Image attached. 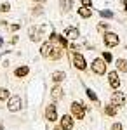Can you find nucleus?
<instances>
[{"instance_id": "5701e85b", "label": "nucleus", "mask_w": 127, "mask_h": 130, "mask_svg": "<svg viewBox=\"0 0 127 130\" xmlns=\"http://www.w3.org/2000/svg\"><path fill=\"white\" fill-rule=\"evenodd\" d=\"M5 12H10V4L9 2L0 4V14H5Z\"/></svg>"}, {"instance_id": "a211bd4d", "label": "nucleus", "mask_w": 127, "mask_h": 130, "mask_svg": "<svg viewBox=\"0 0 127 130\" xmlns=\"http://www.w3.org/2000/svg\"><path fill=\"white\" fill-rule=\"evenodd\" d=\"M115 66H117V71L120 73H127V59H117L115 61Z\"/></svg>"}, {"instance_id": "f704fd0d", "label": "nucleus", "mask_w": 127, "mask_h": 130, "mask_svg": "<svg viewBox=\"0 0 127 130\" xmlns=\"http://www.w3.org/2000/svg\"><path fill=\"white\" fill-rule=\"evenodd\" d=\"M2 43H4V40H2V37H0V47H2Z\"/></svg>"}, {"instance_id": "f8f14e48", "label": "nucleus", "mask_w": 127, "mask_h": 130, "mask_svg": "<svg viewBox=\"0 0 127 130\" xmlns=\"http://www.w3.org/2000/svg\"><path fill=\"white\" fill-rule=\"evenodd\" d=\"M63 92H65V90L61 89V85H59V83H54V87H52V90H50V97H52L54 101L63 99V95H65Z\"/></svg>"}, {"instance_id": "2eb2a0df", "label": "nucleus", "mask_w": 127, "mask_h": 130, "mask_svg": "<svg viewBox=\"0 0 127 130\" xmlns=\"http://www.w3.org/2000/svg\"><path fill=\"white\" fill-rule=\"evenodd\" d=\"M30 73V66H19V68H16V71H14V75H16V78H24L26 75Z\"/></svg>"}, {"instance_id": "0eeeda50", "label": "nucleus", "mask_w": 127, "mask_h": 130, "mask_svg": "<svg viewBox=\"0 0 127 130\" xmlns=\"http://www.w3.org/2000/svg\"><path fill=\"white\" fill-rule=\"evenodd\" d=\"M44 28L45 26H31L28 30V35H30V38H31V42H40L42 40V37H44Z\"/></svg>"}, {"instance_id": "423d86ee", "label": "nucleus", "mask_w": 127, "mask_h": 130, "mask_svg": "<svg viewBox=\"0 0 127 130\" xmlns=\"http://www.w3.org/2000/svg\"><path fill=\"white\" fill-rule=\"evenodd\" d=\"M125 102H127V97H125V94L124 92H120V90H115L113 94H111V104H115V106H125Z\"/></svg>"}, {"instance_id": "c9c22d12", "label": "nucleus", "mask_w": 127, "mask_h": 130, "mask_svg": "<svg viewBox=\"0 0 127 130\" xmlns=\"http://www.w3.org/2000/svg\"><path fill=\"white\" fill-rule=\"evenodd\" d=\"M0 130H5V128H4V125H2V123H0Z\"/></svg>"}, {"instance_id": "dca6fc26", "label": "nucleus", "mask_w": 127, "mask_h": 130, "mask_svg": "<svg viewBox=\"0 0 127 130\" xmlns=\"http://www.w3.org/2000/svg\"><path fill=\"white\" fill-rule=\"evenodd\" d=\"M73 2L75 0H59V7H61L63 12H70L73 9Z\"/></svg>"}, {"instance_id": "aec40b11", "label": "nucleus", "mask_w": 127, "mask_h": 130, "mask_svg": "<svg viewBox=\"0 0 127 130\" xmlns=\"http://www.w3.org/2000/svg\"><path fill=\"white\" fill-rule=\"evenodd\" d=\"M65 78H66V73H65V71H54V73H52V82H54V83H61Z\"/></svg>"}, {"instance_id": "9b49d317", "label": "nucleus", "mask_w": 127, "mask_h": 130, "mask_svg": "<svg viewBox=\"0 0 127 130\" xmlns=\"http://www.w3.org/2000/svg\"><path fill=\"white\" fill-rule=\"evenodd\" d=\"M45 118L49 121H56L58 120V111H56V104H49L45 108Z\"/></svg>"}, {"instance_id": "ddd939ff", "label": "nucleus", "mask_w": 127, "mask_h": 130, "mask_svg": "<svg viewBox=\"0 0 127 130\" xmlns=\"http://www.w3.org/2000/svg\"><path fill=\"white\" fill-rule=\"evenodd\" d=\"M61 127H63L65 130H71L73 128V120H71L70 115H63V116H61Z\"/></svg>"}, {"instance_id": "1a4fd4ad", "label": "nucleus", "mask_w": 127, "mask_h": 130, "mask_svg": "<svg viewBox=\"0 0 127 130\" xmlns=\"http://www.w3.org/2000/svg\"><path fill=\"white\" fill-rule=\"evenodd\" d=\"M108 85L111 87V89L117 90L120 87V78H118V71H110L108 73Z\"/></svg>"}, {"instance_id": "a878e982", "label": "nucleus", "mask_w": 127, "mask_h": 130, "mask_svg": "<svg viewBox=\"0 0 127 130\" xmlns=\"http://www.w3.org/2000/svg\"><path fill=\"white\" fill-rule=\"evenodd\" d=\"M42 12H44V7H42V5H35V7L31 9V14H33V16H40Z\"/></svg>"}, {"instance_id": "4be33fe9", "label": "nucleus", "mask_w": 127, "mask_h": 130, "mask_svg": "<svg viewBox=\"0 0 127 130\" xmlns=\"http://www.w3.org/2000/svg\"><path fill=\"white\" fill-rule=\"evenodd\" d=\"M101 57H103V61H105V62H111V61H113V56H111V52H108V50H105V52H103V54H101Z\"/></svg>"}, {"instance_id": "393cba45", "label": "nucleus", "mask_w": 127, "mask_h": 130, "mask_svg": "<svg viewBox=\"0 0 127 130\" xmlns=\"http://www.w3.org/2000/svg\"><path fill=\"white\" fill-rule=\"evenodd\" d=\"M9 97H10L9 90L7 89H0V101H5V99H9Z\"/></svg>"}, {"instance_id": "bb28decb", "label": "nucleus", "mask_w": 127, "mask_h": 130, "mask_svg": "<svg viewBox=\"0 0 127 130\" xmlns=\"http://www.w3.org/2000/svg\"><path fill=\"white\" fill-rule=\"evenodd\" d=\"M96 28H98V31H108L110 30V24H108V23H98Z\"/></svg>"}, {"instance_id": "9d476101", "label": "nucleus", "mask_w": 127, "mask_h": 130, "mask_svg": "<svg viewBox=\"0 0 127 130\" xmlns=\"http://www.w3.org/2000/svg\"><path fill=\"white\" fill-rule=\"evenodd\" d=\"M52 47H54V43H52L50 40L44 42V43L40 45V56H42V57H45V59H49L50 52H52Z\"/></svg>"}, {"instance_id": "7c9ffc66", "label": "nucleus", "mask_w": 127, "mask_h": 130, "mask_svg": "<svg viewBox=\"0 0 127 130\" xmlns=\"http://www.w3.org/2000/svg\"><path fill=\"white\" fill-rule=\"evenodd\" d=\"M19 28H21V24H19V23H16V24H12V26H10V30H12V31H18Z\"/></svg>"}, {"instance_id": "cd10ccee", "label": "nucleus", "mask_w": 127, "mask_h": 130, "mask_svg": "<svg viewBox=\"0 0 127 130\" xmlns=\"http://www.w3.org/2000/svg\"><path fill=\"white\" fill-rule=\"evenodd\" d=\"M85 92H87V97H89V99H91V101H94V102L98 101V95L94 94V90H92V89H87V90H85Z\"/></svg>"}, {"instance_id": "f3484780", "label": "nucleus", "mask_w": 127, "mask_h": 130, "mask_svg": "<svg viewBox=\"0 0 127 130\" xmlns=\"http://www.w3.org/2000/svg\"><path fill=\"white\" fill-rule=\"evenodd\" d=\"M52 43H58L59 47H63V49H66V47H68L70 43H68V38H66V37H63V35H56V40L52 42Z\"/></svg>"}, {"instance_id": "c756f323", "label": "nucleus", "mask_w": 127, "mask_h": 130, "mask_svg": "<svg viewBox=\"0 0 127 130\" xmlns=\"http://www.w3.org/2000/svg\"><path fill=\"white\" fill-rule=\"evenodd\" d=\"M80 4L85 7H92V0H80Z\"/></svg>"}, {"instance_id": "6ab92c4d", "label": "nucleus", "mask_w": 127, "mask_h": 130, "mask_svg": "<svg viewBox=\"0 0 127 130\" xmlns=\"http://www.w3.org/2000/svg\"><path fill=\"white\" fill-rule=\"evenodd\" d=\"M78 16H80V18L89 19V18L92 16V9H91V7H85V5H82V7L78 9Z\"/></svg>"}, {"instance_id": "7ed1b4c3", "label": "nucleus", "mask_w": 127, "mask_h": 130, "mask_svg": "<svg viewBox=\"0 0 127 130\" xmlns=\"http://www.w3.org/2000/svg\"><path fill=\"white\" fill-rule=\"evenodd\" d=\"M71 116L75 120H84L85 118V106L82 102H71Z\"/></svg>"}, {"instance_id": "72a5a7b5", "label": "nucleus", "mask_w": 127, "mask_h": 130, "mask_svg": "<svg viewBox=\"0 0 127 130\" xmlns=\"http://www.w3.org/2000/svg\"><path fill=\"white\" fill-rule=\"evenodd\" d=\"M33 2H37V4H44L45 0H33Z\"/></svg>"}, {"instance_id": "f03ea898", "label": "nucleus", "mask_w": 127, "mask_h": 130, "mask_svg": "<svg viewBox=\"0 0 127 130\" xmlns=\"http://www.w3.org/2000/svg\"><path fill=\"white\" fill-rule=\"evenodd\" d=\"M103 42H105V45L110 47V49H113V47H117L118 43H120V37H118L117 33H113V31H105V35H103Z\"/></svg>"}, {"instance_id": "6e6552de", "label": "nucleus", "mask_w": 127, "mask_h": 130, "mask_svg": "<svg viewBox=\"0 0 127 130\" xmlns=\"http://www.w3.org/2000/svg\"><path fill=\"white\" fill-rule=\"evenodd\" d=\"M65 37H66L70 42H75V40H78V37H80V30H78L77 26H68V28L65 30Z\"/></svg>"}, {"instance_id": "412c9836", "label": "nucleus", "mask_w": 127, "mask_h": 130, "mask_svg": "<svg viewBox=\"0 0 127 130\" xmlns=\"http://www.w3.org/2000/svg\"><path fill=\"white\" fill-rule=\"evenodd\" d=\"M105 115L115 116V115H117V106H115V104H106V106H105Z\"/></svg>"}, {"instance_id": "b1692460", "label": "nucleus", "mask_w": 127, "mask_h": 130, "mask_svg": "<svg viewBox=\"0 0 127 130\" xmlns=\"http://www.w3.org/2000/svg\"><path fill=\"white\" fill-rule=\"evenodd\" d=\"M99 16L105 18V19H111L113 18V12L111 10H99Z\"/></svg>"}, {"instance_id": "f257e3e1", "label": "nucleus", "mask_w": 127, "mask_h": 130, "mask_svg": "<svg viewBox=\"0 0 127 130\" xmlns=\"http://www.w3.org/2000/svg\"><path fill=\"white\" fill-rule=\"evenodd\" d=\"M70 59H71L73 66H75L78 71L87 70V61H85V56H84V54H80V52H70Z\"/></svg>"}, {"instance_id": "2f4dec72", "label": "nucleus", "mask_w": 127, "mask_h": 130, "mask_svg": "<svg viewBox=\"0 0 127 130\" xmlns=\"http://www.w3.org/2000/svg\"><path fill=\"white\" fill-rule=\"evenodd\" d=\"M122 5H124V10L127 12V0H122Z\"/></svg>"}, {"instance_id": "473e14b6", "label": "nucleus", "mask_w": 127, "mask_h": 130, "mask_svg": "<svg viewBox=\"0 0 127 130\" xmlns=\"http://www.w3.org/2000/svg\"><path fill=\"white\" fill-rule=\"evenodd\" d=\"M54 130H65V128H63L61 125H56V127H54Z\"/></svg>"}, {"instance_id": "39448f33", "label": "nucleus", "mask_w": 127, "mask_h": 130, "mask_svg": "<svg viewBox=\"0 0 127 130\" xmlns=\"http://www.w3.org/2000/svg\"><path fill=\"white\" fill-rule=\"evenodd\" d=\"M91 70L96 75H105L106 73V62L103 61V57H96L92 61V64H91Z\"/></svg>"}, {"instance_id": "4468645a", "label": "nucleus", "mask_w": 127, "mask_h": 130, "mask_svg": "<svg viewBox=\"0 0 127 130\" xmlns=\"http://www.w3.org/2000/svg\"><path fill=\"white\" fill-rule=\"evenodd\" d=\"M61 57H63V47H56V45H54V47H52V52H50V56H49V59L50 61H59L61 59Z\"/></svg>"}, {"instance_id": "20e7f679", "label": "nucleus", "mask_w": 127, "mask_h": 130, "mask_svg": "<svg viewBox=\"0 0 127 130\" xmlns=\"http://www.w3.org/2000/svg\"><path fill=\"white\" fill-rule=\"evenodd\" d=\"M23 108V101H21L19 95H10L9 101H7V109L10 113H16V111H19Z\"/></svg>"}, {"instance_id": "c85d7f7f", "label": "nucleus", "mask_w": 127, "mask_h": 130, "mask_svg": "<svg viewBox=\"0 0 127 130\" xmlns=\"http://www.w3.org/2000/svg\"><path fill=\"white\" fill-rule=\"evenodd\" d=\"M111 130H124V127H122V123H113Z\"/></svg>"}]
</instances>
